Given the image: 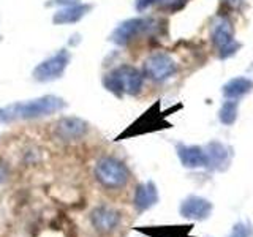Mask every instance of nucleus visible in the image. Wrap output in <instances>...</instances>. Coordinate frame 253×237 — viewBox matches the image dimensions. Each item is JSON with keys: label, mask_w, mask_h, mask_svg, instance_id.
Segmentation results:
<instances>
[{"label": "nucleus", "mask_w": 253, "mask_h": 237, "mask_svg": "<svg viewBox=\"0 0 253 237\" xmlns=\"http://www.w3.org/2000/svg\"><path fill=\"white\" fill-rule=\"evenodd\" d=\"M250 234H252L250 226L247 223H244V221H237L231 229V234L228 237H250Z\"/></svg>", "instance_id": "18"}, {"label": "nucleus", "mask_w": 253, "mask_h": 237, "mask_svg": "<svg viewBox=\"0 0 253 237\" xmlns=\"http://www.w3.org/2000/svg\"><path fill=\"white\" fill-rule=\"evenodd\" d=\"M103 85L117 98H122L124 95H138L144 85V75L134 67L122 65L103 78Z\"/></svg>", "instance_id": "2"}, {"label": "nucleus", "mask_w": 253, "mask_h": 237, "mask_svg": "<svg viewBox=\"0 0 253 237\" xmlns=\"http://www.w3.org/2000/svg\"><path fill=\"white\" fill-rule=\"evenodd\" d=\"M138 231L149 237H190L192 226L179 225V226H142Z\"/></svg>", "instance_id": "15"}, {"label": "nucleus", "mask_w": 253, "mask_h": 237, "mask_svg": "<svg viewBox=\"0 0 253 237\" xmlns=\"http://www.w3.org/2000/svg\"><path fill=\"white\" fill-rule=\"evenodd\" d=\"M76 3H79V0H52V2H49L47 5H60V6H71V5H76Z\"/></svg>", "instance_id": "21"}, {"label": "nucleus", "mask_w": 253, "mask_h": 237, "mask_svg": "<svg viewBox=\"0 0 253 237\" xmlns=\"http://www.w3.org/2000/svg\"><path fill=\"white\" fill-rule=\"evenodd\" d=\"M253 89V81L249 78H233L223 85V95L226 100H237L247 95Z\"/></svg>", "instance_id": "16"}, {"label": "nucleus", "mask_w": 253, "mask_h": 237, "mask_svg": "<svg viewBox=\"0 0 253 237\" xmlns=\"http://www.w3.org/2000/svg\"><path fill=\"white\" fill-rule=\"evenodd\" d=\"M144 75L146 78L152 79L155 82H163L169 79L177 71L176 62L165 52H155L144 60Z\"/></svg>", "instance_id": "7"}, {"label": "nucleus", "mask_w": 253, "mask_h": 237, "mask_svg": "<svg viewBox=\"0 0 253 237\" xmlns=\"http://www.w3.org/2000/svg\"><path fill=\"white\" fill-rule=\"evenodd\" d=\"M90 223L97 233L109 234L121 225V212L109 205H98L90 213Z\"/></svg>", "instance_id": "11"}, {"label": "nucleus", "mask_w": 253, "mask_h": 237, "mask_svg": "<svg viewBox=\"0 0 253 237\" xmlns=\"http://www.w3.org/2000/svg\"><path fill=\"white\" fill-rule=\"evenodd\" d=\"M92 10V5L89 3H76L71 6H65L59 10L57 13H54L52 22L55 26H65V24H75L79 22L84 16Z\"/></svg>", "instance_id": "14"}, {"label": "nucleus", "mask_w": 253, "mask_h": 237, "mask_svg": "<svg viewBox=\"0 0 253 237\" xmlns=\"http://www.w3.org/2000/svg\"><path fill=\"white\" fill-rule=\"evenodd\" d=\"M93 176L100 185L108 190L124 188L130 180V171L124 161L114 157H101L95 161Z\"/></svg>", "instance_id": "3"}, {"label": "nucleus", "mask_w": 253, "mask_h": 237, "mask_svg": "<svg viewBox=\"0 0 253 237\" xmlns=\"http://www.w3.org/2000/svg\"><path fill=\"white\" fill-rule=\"evenodd\" d=\"M89 131V123L79 117H62L55 123L54 133L63 142H75L83 139Z\"/></svg>", "instance_id": "9"}, {"label": "nucleus", "mask_w": 253, "mask_h": 237, "mask_svg": "<svg viewBox=\"0 0 253 237\" xmlns=\"http://www.w3.org/2000/svg\"><path fill=\"white\" fill-rule=\"evenodd\" d=\"M177 157L182 163V166L187 169H200L208 166V158H206L204 149L200 146H187V144H179L176 146Z\"/></svg>", "instance_id": "12"}, {"label": "nucleus", "mask_w": 253, "mask_h": 237, "mask_svg": "<svg viewBox=\"0 0 253 237\" xmlns=\"http://www.w3.org/2000/svg\"><path fill=\"white\" fill-rule=\"evenodd\" d=\"M206 158H208V168L209 171H217V172H223L226 171L233 161V149L223 144L220 141H211L208 146L204 147Z\"/></svg>", "instance_id": "8"}, {"label": "nucleus", "mask_w": 253, "mask_h": 237, "mask_svg": "<svg viewBox=\"0 0 253 237\" xmlns=\"http://www.w3.org/2000/svg\"><path fill=\"white\" fill-rule=\"evenodd\" d=\"M237 108H239V105H237L236 100H226L218 111L220 122L223 125H228V126L233 125L237 118Z\"/></svg>", "instance_id": "17"}, {"label": "nucleus", "mask_w": 253, "mask_h": 237, "mask_svg": "<svg viewBox=\"0 0 253 237\" xmlns=\"http://www.w3.org/2000/svg\"><path fill=\"white\" fill-rule=\"evenodd\" d=\"M68 63H70V52L67 49H60L59 52L51 55L49 59L38 63L34 70V73H32V76H34V79L38 82L55 81V79H59L63 73H65Z\"/></svg>", "instance_id": "6"}, {"label": "nucleus", "mask_w": 253, "mask_h": 237, "mask_svg": "<svg viewBox=\"0 0 253 237\" xmlns=\"http://www.w3.org/2000/svg\"><path fill=\"white\" fill-rule=\"evenodd\" d=\"M212 209H213V205L209 199H206L203 196L190 195L180 202L179 213H180V217H184L187 220L203 221L211 217Z\"/></svg>", "instance_id": "10"}, {"label": "nucleus", "mask_w": 253, "mask_h": 237, "mask_svg": "<svg viewBox=\"0 0 253 237\" xmlns=\"http://www.w3.org/2000/svg\"><path fill=\"white\" fill-rule=\"evenodd\" d=\"M154 27V19L146 18H130L121 22L111 34L109 40L117 46H126L138 37L147 34Z\"/></svg>", "instance_id": "5"}, {"label": "nucleus", "mask_w": 253, "mask_h": 237, "mask_svg": "<svg viewBox=\"0 0 253 237\" xmlns=\"http://www.w3.org/2000/svg\"><path fill=\"white\" fill-rule=\"evenodd\" d=\"M211 41L220 59H229L239 51L241 44L234 40L233 24L226 18H217L211 26Z\"/></svg>", "instance_id": "4"}, {"label": "nucleus", "mask_w": 253, "mask_h": 237, "mask_svg": "<svg viewBox=\"0 0 253 237\" xmlns=\"http://www.w3.org/2000/svg\"><path fill=\"white\" fill-rule=\"evenodd\" d=\"M160 196H158V190L157 185L152 180L142 182L134 190V196H133V205L139 213L146 212L149 209H152L154 205L158 202Z\"/></svg>", "instance_id": "13"}, {"label": "nucleus", "mask_w": 253, "mask_h": 237, "mask_svg": "<svg viewBox=\"0 0 253 237\" xmlns=\"http://www.w3.org/2000/svg\"><path fill=\"white\" fill-rule=\"evenodd\" d=\"M223 3L229 8V10H239L244 3V0H223Z\"/></svg>", "instance_id": "22"}, {"label": "nucleus", "mask_w": 253, "mask_h": 237, "mask_svg": "<svg viewBox=\"0 0 253 237\" xmlns=\"http://www.w3.org/2000/svg\"><path fill=\"white\" fill-rule=\"evenodd\" d=\"M154 3H158V0H136V10L144 11L149 6H152Z\"/></svg>", "instance_id": "20"}, {"label": "nucleus", "mask_w": 253, "mask_h": 237, "mask_svg": "<svg viewBox=\"0 0 253 237\" xmlns=\"http://www.w3.org/2000/svg\"><path fill=\"white\" fill-rule=\"evenodd\" d=\"M67 103L63 98L55 95H43L29 101H16L11 105L0 108V123H8L14 120H30L46 116L57 114L63 111Z\"/></svg>", "instance_id": "1"}, {"label": "nucleus", "mask_w": 253, "mask_h": 237, "mask_svg": "<svg viewBox=\"0 0 253 237\" xmlns=\"http://www.w3.org/2000/svg\"><path fill=\"white\" fill-rule=\"evenodd\" d=\"M187 0H158V3H162V6L169 8V10H177L184 5Z\"/></svg>", "instance_id": "19"}]
</instances>
